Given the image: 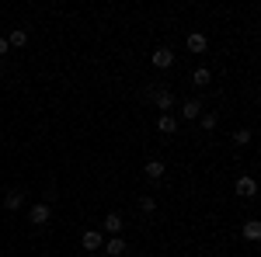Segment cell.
I'll list each match as a JSON object with an SVG mask.
<instances>
[{"mask_svg":"<svg viewBox=\"0 0 261 257\" xmlns=\"http://www.w3.org/2000/svg\"><path fill=\"white\" fill-rule=\"evenodd\" d=\"M164 170H167V163H164V160H146V167H143V174H146L150 181H161Z\"/></svg>","mask_w":261,"mask_h":257,"instance_id":"8fae6325","label":"cell"},{"mask_svg":"<svg viewBox=\"0 0 261 257\" xmlns=\"http://www.w3.org/2000/svg\"><path fill=\"white\" fill-rule=\"evenodd\" d=\"M192 83H195V87H209V83H213V70H209V66H199V70L192 73Z\"/></svg>","mask_w":261,"mask_h":257,"instance_id":"4fadbf2b","label":"cell"},{"mask_svg":"<svg viewBox=\"0 0 261 257\" xmlns=\"http://www.w3.org/2000/svg\"><path fill=\"white\" fill-rule=\"evenodd\" d=\"M153 108H157L161 115H171V108H174V94H171L167 87H161V91H153Z\"/></svg>","mask_w":261,"mask_h":257,"instance_id":"277c9868","label":"cell"},{"mask_svg":"<svg viewBox=\"0 0 261 257\" xmlns=\"http://www.w3.org/2000/svg\"><path fill=\"white\" fill-rule=\"evenodd\" d=\"M101 230H105V233H112V237H122V230H125L122 212H108V216L101 219Z\"/></svg>","mask_w":261,"mask_h":257,"instance_id":"7a4b0ae2","label":"cell"},{"mask_svg":"<svg viewBox=\"0 0 261 257\" xmlns=\"http://www.w3.org/2000/svg\"><path fill=\"white\" fill-rule=\"evenodd\" d=\"M233 191H237L241 198H254V195H258V181L251 178V174H241L237 184H233Z\"/></svg>","mask_w":261,"mask_h":257,"instance_id":"5b68a950","label":"cell"},{"mask_svg":"<svg viewBox=\"0 0 261 257\" xmlns=\"http://www.w3.org/2000/svg\"><path fill=\"white\" fill-rule=\"evenodd\" d=\"M185 45H188V52H195V56H202V52L209 49V39H205L202 32H192V35L185 39Z\"/></svg>","mask_w":261,"mask_h":257,"instance_id":"52a82bcc","label":"cell"},{"mask_svg":"<svg viewBox=\"0 0 261 257\" xmlns=\"http://www.w3.org/2000/svg\"><path fill=\"white\" fill-rule=\"evenodd\" d=\"M140 212L153 216V212H157V198H153V195H143V198H140Z\"/></svg>","mask_w":261,"mask_h":257,"instance_id":"e0dca14e","label":"cell"},{"mask_svg":"<svg viewBox=\"0 0 261 257\" xmlns=\"http://www.w3.org/2000/svg\"><path fill=\"white\" fill-rule=\"evenodd\" d=\"M181 115H185L188 122H195V119L202 115V101H199V98H188L185 104H181Z\"/></svg>","mask_w":261,"mask_h":257,"instance_id":"7c38bea8","label":"cell"},{"mask_svg":"<svg viewBox=\"0 0 261 257\" xmlns=\"http://www.w3.org/2000/svg\"><path fill=\"white\" fill-rule=\"evenodd\" d=\"M195 122H199V125L205 129V132H213V129L220 125V115H216V111H202V115H199Z\"/></svg>","mask_w":261,"mask_h":257,"instance_id":"5bb4252c","label":"cell"},{"mask_svg":"<svg viewBox=\"0 0 261 257\" xmlns=\"http://www.w3.org/2000/svg\"><path fill=\"white\" fill-rule=\"evenodd\" d=\"M261 237V222L258 219H247L244 222V240H258Z\"/></svg>","mask_w":261,"mask_h":257,"instance_id":"2e32d148","label":"cell"},{"mask_svg":"<svg viewBox=\"0 0 261 257\" xmlns=\"http://www.w3.org/2000/svg\"><path fill=\"white\" fill-rule=\"evenodd\" d=\"M81 243H84V250H101L105 247V237H101V230H87L81 237Z\"/></svg>","mask_w":261,"mask_h":257,"instance_id":"9c48e42d","label":"cell"},{"mask_svg":"<svg viewBox=\"0 0 261 257\" xmlns=\"http://www.w3.org/2000/svg\"><path fill=\"white\" fill-rule=\"evenodd\" d=\"M233 142H237V146H247V142H251V129H237V132H233Z\"/></svg>","mask_w":261,"mask_h":257,"instance_id":"ac0fdd59","label":"cell"},{"mask_svg":"<svg viewBox=\"0 0 261 257\" xmlns=\"http://www.w3.org/2000/svg\"><path fill=\"white\" fill-rule=\"evenodd\" d=\"M7 52H11V45H7V39H0V60H4Z\"/></svg>","mask_w":261,"mask_h":257,"instance_id":"d6986e66","label":"cell"},{"mask_svg":"<svg viewBox=\"0 0 261 257\" xmlns=\"http://www.w3.org/2000/svg\"><path fill=\"white\" fill-rule=\"evenodd\" d=\"M101 250H105L108 257H122L125 250H129V240H125V237H108V240H105V247H101Z\"/></svg>","mask_w":261,"mask_h":257,"instance_id":"8992f818","label":"cell"},{"mask_svg":"<svg viewBox=\"0 0 261 257\" xmlns=\"http://www.w3.org/2000/svg\"><path fill=\"white\" fill-rule=\"evenodd\" d=\"M157 132L174 136V132H178V115H157Z\"/></svg>","mask_w":261,"mask_h":257,"instance_id":"30bf717a","label":"cell"},{"mask_svg":"<svg viewBox=\"0 0 261 257\" xmlns=\"http://www.w3.org/2000/svg\"><path fill=\"white\" fill-rule=\"evenodd\" d=\"M150 63H153L157 70H171V66H174V52H171L167 45H157L153 56H150Z\"/></svg>","mask_w":261,"mask_h":257,"instance_id":"3957f363","label":"cell"},{"mask_svg":"<svg viewBox=\"0 0 261 257\" xmlns=\"http://www.w3.org/2000/svg\"><path fill=\"white\" fill-rule=\"evenodd\" d=\"M49 219H53V209H49V202H35V205L28 209V222H32L35 230H45V226H49Z\"/></svg>","mask_w":261,"mask_h":257,"instance_id":"6da1fadb","label":"cell"},{"mask_svg":"<svg viewBox=\"0 0 261 257\" xmlns=\"http://www.w3.org/2000/svg\"><path fill=\"white\" fill-rule=\"evenodd\" d=\"M7 45H14V49H24V45H28V32H24V28H14V32L7 35Z\"/></svg>","mask_w":261,"mask_h":257,"instance_id":"9a60e30c","label":"cell"},{"mask_svg":"<svg viewBox=\"0 0 261 257\" xmlns=\"http://www.w3.org/2000/svg\"><path fill=\"white\" fill-rule=\"evenodd\" d=\"M21 205H24V191H21V188H11V191L4 195V209H7V212H18Z\"/></svg>","mask_w":261,"mask_h":257,"instance_id":"ba28073f","label":"cell"}]
</instances>
